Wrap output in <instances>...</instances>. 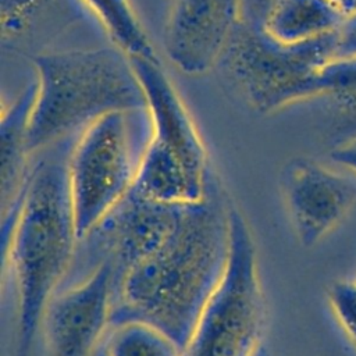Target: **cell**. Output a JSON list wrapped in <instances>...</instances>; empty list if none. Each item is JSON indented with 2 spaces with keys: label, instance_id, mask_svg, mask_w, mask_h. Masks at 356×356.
<instances>
[{
  "label": "cell",
  "instance_id": "obj_1",
  "mask_svg": "<svg viewBox=\"0 0 356 356\" xmlns=\"http://www.w3.org/2000/svg\"><path fill=\"white\" fill-rule=\"evenodd\" d=\"M229 203L214 177L202 200L177 204L171 216L111 270L110 325L146 323L186 349L227 267Z\"/></svg>",
  "mask_w": 356,
  "mask_h": 356
},
{
  "label": "cell",
  "instance_id": "obj_2",
  "mask_svg": "<svg viewBox=\"0 0 356 356\" xmlns=\"http://www.w3.org/2000/svg\"><path fill=\"white\" fill-rule=\"evenodd\" d=\"M78 135L32 154L26 192L1 236L3 277L15 296L11 356H32L46 307L64 281L78 245L68 157Z\"/></svg>",
  "mask_w": 356,
  "mask_h": 356
},
{
  "label": "cell",
  "instance_id": "obj_3",
  "mask_svg": "<svg viewBox=\"0 0 356 356\" xmlns=\"http://www.w3.org/2000/svg\"><path fill=\"white\" fill-rule=\"evenodd\" d=\"M35 99L26 129L29 154L78 135L111 111H146L129 58L118 49L65 50L33 57Z\"/></svg>",
  "mask_w": 356,
  "mask_h": 356
},
{
  "label": "cell",
  "instance_id": "obj_4",
  "mask_svg": "<svg viewBox=\"0 0 356 356\" xmlns=\"http://www.w3.org/2000/svg\"><path fill=\"white\" fill-rule=\"evenodd\" d=\"M142 111H111L82 129L68 157V184L78 239L131 191L150 139L135 124Z\"/></svg>",
  "mask_w": 356,
  "mask_h": 356
},
{
  "label": "cell",
  "instance_id": "obj_5",
  "mask_svg": "<svg viewBox=\"0 0 356 356\" xmlns=\"http://www.w3.org/2000/svg\"><path fill=\"white\" fill-rule=\"evenodd\" d=\"M229 254L224 275L206 303L184 356H254L261 346L266 300L250 227L231 200Z\"/></svg>",
  "mask_w": 356,
  "mask_h": 356
},
{
  "label": "cell",
  "instance_id": "obj_6",
  "mask_svg": "<svg viewBox=\"0 0 356 356\" xmlns=\"http://www.w3.org/2000/svg\"><path fill=\"white\" fill-rule=\"evenodd\" d=\"M335 33L285 44L239 22L221 60L250 107L270 114L320 96V70L332 58Z\"/></svg>",
  "mask_w": 356,
  "mask_h": 356
},
{
  "label": "cell",
  "instance_id": "obj_7",
  "mask_svg": "<svg viewBox=\"0 0 356 356\" xmlns=\"http://www.w3.org/2000/svg\"><path fill=\"white\" fill-rule=\"evenodd\" d=\"M111 305L113 273L108 263L60 288L42 321L49 356H92L110 327Z\"/></svg>",
  "mask_w": 356,
  "mask_h": 356
},
{
  "label": "cell",
  "instance_id": "obj_8",
  "mask_svg": "<svg viewBox=\"0 0 356 356\" xmlns=\"http://www.w3.org/2000/svg\"><path fill=\"white\" fill-rule=\"evenodd\" d=\"M280 188L293 232L305 248L330 234L356 200V188L345 177L305 157L284 165Z\"/></svg>",
  "mask_w": 356,
  "mask_h": 356
},
{
  "label": "cell",
  "instance_id": "obj_9",
  "mask_svg": "<svg viewBox=\"0 0 356 356\" xmlns=\"http://www.w3.org/2000/svg\"><path fill=\"white\" fill-rule=\"evenodd\" d=\"M239 22V0H172L165 53L181 72L203 75L222 58Z\"/></svg>",
  "mask_w": 356,
  "mask_h": 356
},
{
  "label": "cell",
  "instance_id": "obj_10",
  "mask_svg": "<svg viewBox=\"0 0 356 356\" xmlns=\"http://www.w3.org/2000/svg\"><path fill=\"white\" fill-rule=\"evenodd\" d=\"M142 88L150 138L170 150L200 178H210L209 156L200 132L159 58H129Z\"/></svg>",
  "mask_w": 356,
  "mask_h": 356
},
{
  "label": "cell",
  "instance_id": "obj_11",
  "mask_svg": "<svg viewBox=\"0 0 356 356\" xmlns=\"http://www.w3.org/2000/svg\"><path fill=\"white\" fill-rule=\"evenodd\" d=\"M343 21L328 0H278L261 29L280 43L295 44L337 32Z\"/></svg>",
  "mask_w": 356,
  "mask_h": 356
},
{
  "label": "cell",
  "instance_id": "obj_12",
  "mask_svg": "<svg viewBox=\"0 0 356 356\" xmlns=\"http://www.w3.org/2000/svg\"><path fill=\"white\" fill-rule=\"evenodd\" d=\"M317 99H324L330 114L331 149L356 140V58H331L320 70Z\"/></svg>",
  "mask_w": 356,
  "mask_h": 356
},
{
  "label": "cell",
  "instance_id": "obj_13",
  "mask_svg": "<svg viewBox=\"0 0 356 356\" xmlns=\"http://www.w3.org/2000/svg\"><path fill=\"white\" fill-rule=\"evenodd\" d=\"M128 58L157 60L131 0H81Z\"/></svg>",
  "mask_w": 356,
  "mask_h": 356
},
{
  "label": "cell",
  "instance_id": "obj_14",
  "mask_svg": "<svg viewBox=\"0 0 356 356\" xmlns=\"http://www.w3.org/2000/svg\"><path fill=\"white\" fill-rule=\"evenodd\" d=\"M102 345L106 356H184L185 353L164 331L140 321L111 324Z\"/></svg>",
  "mask_w": 356,
  "mask_h": 356
},
{
  "label": "cell",
  "instance_id": "obj_15",
  "mask_svg": "<svg viewBox=\"0 0 356 356\" xmlns=\"http://www.w3.org/2000/svg\"><path fill=\"white\" fill-rule=\"evenodd\" d=\"M328 302L339 324L356 345V284L334 282L328 288Z\"/></svg>",
  "mask_w": 356,
  "mask_h": 356
},
{
  "label": "cell",
  "instance_id": "obj_16",
  "mask_svg": "<svg viewBox=\"0 0 356 356\" xmlns=\"http://www.w3.org/2000/svg\"><path fill=\"white\" fill-rule=\"evenodd\" d=\"M332 58H356V13L345 18L337 31Z\"/></svg>",
  "mask_w": 356,
  "mask_h": 356
},
{
  "label": "cell",
  "instance_id": "obj_17",
  "mask_svg": "<svg viewBox=\"0 0 356 356\" xmlns=\"http://www.w3.org/2000/svg\"><path fill=\"white\" fill-rule=\"evenodd\" d=\"M278 0H239L241 24L261 29L264 21Z\"/></svg>",
  "mask_w": 356,
  "mask_h": 356
},
{
  "label": "cell",
  "instance_id": "obj_18",
  "mask_svg": "<svg viewBox=\"0 0 356 356\" xmlns=\"http://www.w3.org/2000/svg\"><path fill=\"white\" fill-rule=\"evenodd\" d=\"M330 157L338 165L356 174V140L331 149Z\"/></svg>",
  "mask_w": 356,
  "mask_h": 356
},
{
  "label": "cell",
  "instance_id": "obj_19",
  "mask_svg": "<svg viewBox=\"0 0 356 356\" xmlns=\"http://www.w3.org/2000/svg\"><path fill=\"white\" fill-rule=\"evenodd\" d=\"M345 18L356 13V0H328Z\"/></svg>",
  "mask_w": 356,
  "mask_h": 356
},
{
  "label": "cell",
  "instance_id": "obj_20",
  "mask_svg": "<svg viewBox=\"0 0 356 356\" xmlns=\"http://www.w3.org/2000/svg\"><path fill=\"white\" fill-rule=\"evenodd\" d=\"M254 356H271V355H270V352L267 350V348L261 345V346L257 349V352L254 353Z\"/></svg>",
  "mask_w": 356,
  "mask_h": 356
},
{
  "label": "cell",
  "instance_id": "obj_21",
  "mask_svg": "<svg viewBox=\"0 0 356 356\" xmlns=\"http://www.w3.org/2000/svg\"><path fill=\"white\" fill-rule=\"evenodd\" d=\"M92 356H106V353H104V349H103V345H102V343L97 346V349L95 350V353H93Z\"/></svg>",
  "mask_w": 356,
  "mask_h": 356
}]
</instances>
